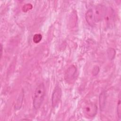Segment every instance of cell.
Instances as JSON below:
<instances>
[{
	"label": "cell",
	"mask_w": 121,
	"mask_h": 121,
	"mask_svg": "<svg viewBox=\"0 0 121 121\" xmlns=\"http://www.w3.org/2000/svg\"><path fill=\"white\" fill-rule=\"evenodd\" d=\"M45 93L44 85L43 83H41L36 87L34 92L33 106L35 109L37 110L40 107L44 99Z\"/></svg>",
	"instance_id": "obj_1"
},
{
	"label": "cell",
	"mask_w": 121,
	"mask_h": 121,
	"mask_svg": "<svg viewBox=\"0 0 121 121\" xmlns=\"http://www.w3.org/2000/svg\"><path fill=\"white\" fill-rule=\"evenodd\" d=\"M107 12V9L105 6L99 4L97 5L94 12L95 22H99L103 19L105 16Z\"/></svg>",
	"instance_id": "obj_3"
},
{
	"label": "cell",
	"mask_w": 121,
	"mask_h": 121,
	"mask_svg": "<svg viewBox=\"0 0 121 121\" xmlns=\"http://www.w3.org/2000/svg\"><path fill=\"white\" fill-rule=\"evenodd\" d=\"M85 19L87 24L91 26H93L95 23L94 11L92 9H88L85 14Z\"/></svg>",
	"instance_id": "obj_5"
},
{
	"label": "cell",
	"mask_w": 121,
	"mask_h": 121,
	"mask_svg": "<svg viewBox=\"0 0 121 121\" xmlns=\"http://www.w3.org/2000/svg\"><path fill=\"white\" fill-rule=\"evenodd\" d=\"M83 112L86 118H94L97 113V107L94 103H87L83 106Z\"/></svg>",
	"instance_id": "obj_2"
},
{
	"label": "cell",
	"mask_w": 121,
	"mask_h": 121,
	"mask_svg": "<svg viewBox=\"0 0 121 121\" xmlns=\"http://www.w3.org/2000/svg\"><path fill=\"white\" fill-rule=\"evenodd\" d=\"M99 67L98 66H95L94 67V68L93 69V70L92 71L93 72H94V73H93V74L94 73V75L95 76L98 73H99Z\"/></svg>",
	"instance_id": "obj_11"
},
{
	"label": "cell",
	"mask_w": 121,
	"mask_h": 121,
	"mask_svg": "<svg viewBox=\"0 0 121 121\" xmlns=\"http://www.w3.org/2000/svg\"><path fill=\"white\" fill-rule=\"evenodd\" d=\"M117 115L119 118H121V98H120V94H119V100L117 103Z\"/></svg>",
	"instance_id": "obj_9"
},
{
	"label": "cell",
	"mask_w": 121,
	"mask_h": 121,
	"mask_svg": "<svg viewBox=\"0 0 121 121\" xmlns=\"http://www.w3.org/2000/svg\"><path fill=\"white\" fill-rule=\"evenodd\" d=\"M76 72V69L75 66H71L68 69L65 74V79L69 82V80L73 79L74 75Z\"/></svg>",
	"instance_id": "obj_6"
},
{
	"label": "cell",
	"mask_w": 121,
	"mask_h": 121,
	"mask_svg": "<svg viewBox=\"0 0 121 121\" xmlns=\"http://www.w3.org/2000/svg\"><path fill=\"white\" fill-rule=\"evenodd\" d=\"M32 8V5L30 3H28L24 6V7H23L22 10H23L24 12H27L29 10L31 9Z\"/></svg>",
	"instance_id": "obj_10"
},
{
	"label": "cell",
	"mask_w": 121,
	"mask_h": 121,
	"mask_svg": "<svg viewBox=\"0 0 121 121\" xmlns=\"http://www.w3.org/2000/svg\"><path fill=\"white\" fill-rule=\"evenodd\" d=\"M61 96V90L59 86L57 85L54 88L52 99V104L53 107H56L60 100Z\"/></svg>",
	"instance_id": "obj_4"
},
{
	"label": "cell",
	"mask_w": 121,
	"mask_h": 121,
	"mask_svg": "<svg viewBox=\"0 0 121 121\" xmlns=\"http://www.w3.org/2000/svg\"><path fill=\"white\" fill-rule=\"evenodd\" d=\"M99 106L101 111L104 110L106 104V95L105 91H103L99 95Z\"/></svg>",
	"instance_id": "obj_7"
},
{
	"label": "cell",
	"mask_w": 121,
	"mask_h": 121,
	"mask_svg": "<svg viewBox=\"0 0 121 121\" xmlns=\"http://www.w3.org/2000/svg\"><path fill=\"white\" fill-rule=\"evenodd\" d=\"M2 50H3L2 45L1 44H0V57H1V56H2Z\"/></svg>",
	"instance_id": "obj_12"
},
{
	"label": "cell",
	"mask_w": 121,
	"mask_h": 121,
	"mask_svg": "<svg viewBox=\"0 0 121 121\" xmlns=\"http://www.w3.org/2000/svg\"><path fill=\"white\" fill-rule=\"evenodd\" d=\"M42 39V35L40 34H35L33 38V42L35 43H39Z\"/></svg>",
	"instance_id": "obj_8"
}]
</instances>
